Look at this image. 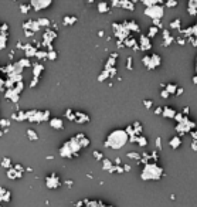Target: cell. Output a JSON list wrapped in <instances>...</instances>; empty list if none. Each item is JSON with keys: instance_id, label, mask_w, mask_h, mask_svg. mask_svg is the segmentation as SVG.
<instances>
[{"instance_id": "1", "label": "cell", "mask_w": 197, "mask_h": 207, "mask_svg": "<svg viewBox=\"0 0 197 207\" xmlns=\"http://www.w3.org/2000/svg\"><path fill=\"white\" fill-rule=\"evenodd\" d=\"M128 142H129V135L126 133L125 129H113L108 135V138L105 141V146L111 148V149H120Z\"/></svg>"}, {"instance_id": "2", "label": "cell", "mask_w": 197, "mask_h": 207, "mask_svg": "<svg viewBox=\"0 0 197 207\" xmlns=\"http://www.w3.org/2000/svg\"><path fill=\"white\" fill-rule=\"evenodd\" d=\"M81 145L79 142L75 139V136H72L71 139H68L67 142L63 143V146L60 148V156L61 158H65V159H71V158H75L78 156V153L81 151Z\"/></svg>"}, {"instance_id": "3", "label": "cell", "mask_w": 197, "mask_h": 207, "mask_svg": "<svg viewBox=\"0 0 197 207\" xmlns=\"http://www.w3.org/2000/svg\"><path fill=\"white\" fill-rule=\"evenodd\" d=\"M163 167H160L157 163H148L145 164L142 173H141V179L145 182L149 180H160L163 177Z\"/></svg>"}, {"instance_id": "4", "label": "cell", "mask_w": 197, "mask_h": 207, "mask_svg": "<svg viewBox=\"0 0 197 207\" xmlns=\"http://www.w3.org/2000/svg\"><path fill=\"white\" fill-rule=\"evenodd\" d=\"M142 63L145 64V67L148 70H156L162 66V58L159 54H150V55H145L142 58Z\"/></svg>"}, {"instance_id": "5", "label": "cell", "mask_w": 197, "mask_h": 207, "mask_svg": "<svg viewBox=\"0 0 197 207\" xmlns=\"http://www.w3.org/2000/svg\"><path fill=\"white\" fill-rule=\"evenodd\" d=\"M194 128H196V123H194L193 121H190L186 116L183 122L177 123L176 131L179 132V136H182V135H186V133H189V132H193V129H194Z\"/></svg>"}, {"instance_id": "6", "label": "cell", "mask_w": 197, "mask_h": 207, "mask_svg": "<svg viewBox=\"0 0 197 207\" xmlns=\"http://www.w3.org/2000/svg\"><path fill=\"white\" fill-rule=\"evenodd\" d=\"M145 14L148 17H150L152 20H160L163 17V7H162V4H156V6H152V7H148L145 10Z\"/></svg>"}, {"instance_id": "7", "label": "cell", "mask_w": 197, "mask_h": 207, "mask_svg": "<svg viewBox=\"0 0 197 207\" xmlns=\"http://www.w3.org/2000/svg\"><path fill=\"white\" fill-rule=\"evenodd\" d=\"M45 186L48 187V189H58L60 186H61V179H60V176L57 173H51L50 176H47L45 177Z\"/></svg>"}, {"instance_id": "8", "label": "cell", "mask_w": 197, "mask_h": 207, "mask_svg": "<svg viewBox=\"0 0 197 207\" xmlns=\"http://www.w3.org/2000/svg\"><path fill=\"white\" fill-rule=\"evenodd\" d=\"M55 37H57V33H55L53 29L45 30V33L43 34V47H47L48 50H53L50 45H51V43L55 40Z\"/></svg>"}, {"instance_id": "9", "label": "cell", "mask_w": 197, "mask_h": 207, "mask_svg": "<svg viewBox=\"0 0 197 207\" xmlns=\"http://www.w3.org/2000/svg\"><path fill=\"white\" fill-rule=\"evenodd\" d=\"M30 6H31V9H34L36 11H40L41 9H47L48 6H51V1H50V0H43V1H40V0H31V1H30Z\"/></svg>"}, {"instance_id": "10", "label": "cell", "mask_w": 197, "mask_h": 207, "mask_svg": "<svg viewBox=\"0 0 197 207\" xmlns=\"http://www.w3.org/2000/svg\"><path fill=\"white\" fill-rule=\"evenodd\" d=\"M139 48L143 50V51H148V50L152 48V41H150V38L148 36L141 34V37H139Z\"/></svg>"}, {"instance_id": "11", "label": "cell", "mask_w": 197, "mask_h": 207, "mask_svg": "<svg viewBox=\"0 0 197 207\" xmlns=\"http://www.w3.org/2000/svg\"><path fill=\"white\" fill-rule=\"evenodd\" d=\"M74 122H77L78 125L87 123V122H89V115L84 114V112H77L75 111V119H74Z\"/></svg>"}, {"instance_id": "12", "label": "cell", "mask_w": 197, "mask_h": 207, "mask_svg": "<svg viewBox=\"0 0 197 207\" xmlns=\"http://www.w3.org/2000/svg\"><path fill=\"white\" fill-rule=\"evenodd\" d=\"M24 54H26V57L27 58H31V57H36V54H37V47L36 45H31V44H26L24 45Z\"/></svg>"}, {"instance_id": "13", "label": "cell", "mask_w": 197, "mask_h": 207, "mask_svg": "<svg viewBox=\"0 0 197 207\" xmlns=\"http://www.w3.org/2000/svg\"><path fill=\"white\" fill-rule=\"evenodd\" d=\"M169 146L172 148V149H177V148H180L182 146V138L179 136V135H175V136H172L170 139H169Z\"/></svg>"}, {"instance_id": "14", "label": "cell", "mask_w": 197, "mask_h": 207, "mask_svg": "<svg viewBox=\"0 0 197 207\" xmlns=\"http://www.w3.org/2000/svg\"><path fill=\"white\" fill-rule=\"evenodd\" d=\"M6 98H9L13 102H17L19 98H20V92H17L14 88H10V89L6 91Z\"/></svg>"}, {"instance_id": "15", "label": "cell", "mask_w": 197, "mask_h": 207, "mask_svg": "<svg viewBox=\"0 0 197 207\" xmlns=\"http://www.w3.org/2000/svg\"><path fill=\"white\" fill-rule=\"evenodd\" d=\"M123 24H125V27L129 30V33H131V31H135V33H139V31H141V29H139L138 23L135 22V20H129V22L123 23Z\"/></svg>"}, {"instance_id": "16", "label": "cell", "mask_w": 197, "mask_h": 207, "mask_svg": "<svg viewBox=\"0 0 197 207\" xmlns=\"http://www.w3.org/2000/svg\"><path fill=\"white\" fill-rule=\"evenodd\" d=\"M50 126L54 129H63L64 128V122L61 118H51L50 119Z\"/></svg>"}, {"instance_id": "17", "label": "cell", "mask_w": 197, "mask_h": 207, "mask_svg": "<svg viewBox=\"0 0 197 207\" xmlns=\"http://www.w3.org/2000/svg\"><path fill=\"white\" fill-rule=\"evenodd\" d=\"M116 58H118V54H116V53H113V54L108 58V61H107V64H105V68H104V70H112V68H115Z\"/></svg>"}, {"instance_id": "18", "label": "cell", "mask_w": 197, "mask_h": 207, "mask_svg": "<svg viewBox=\"0 0 197 207\" xmlns=\"http://www.w3.org/2000/svg\"><path fill=\"white\" fill-rule=\"evenodd\" d=\"M176 114H177L176 109L170 108V107H163V116L164 118H173V119H175Z\"/></svg>"}, {"instance_id": "19", "label": "cell", "mask_w": 197, "mask_h": 207, "mask_svg": "<svg viewBox=\"0 0 197 207\" xmlns=\"http://www.w3.org/2000/svg\"><path fill=\"white\" fill-rule=\"evenodd\" d=\"M97 9H98L99 13H108L111 9V3H108V1H99Z\"/></svg>"}, {"instance_id": "20", "label": "cell", "mask_w": 197, "mask_h": 207, "mask_svg": "<svg viewBox=\"0 0 197 207\" xmlns=\"http://www.w3.org/2000/svg\"><path fill=\"white\" fill-rule=\"evenodd\" d=\"M187 6H189V14L196 16L197 14V0H190V1L187 3Z\"/></svg>"}, {"instance_id": "21", "label": "cell", "mask_w": 197, "mask_h": 207, "mask_svg": "<svg viewBox=\"0 0 197 207\" xmlns=\"http://www.w3.org/2000/svg\"><path fill=\"white\" fill-rule=\"evenodd\" d=\"M43 71H44L43 64H34L33 66V75H34V78H38L40 74H43Z\"/></svg>"}, {"instance_id": "22", "label": "cell", "mask_w": 197, "mask_h": 207, "mask_svg": "<svg viewBox=\"0 0 197 207\" xmlns=\"http://www.w3.org/2000/svg\"><path fill=\"white\" fill-rule=\"evenodd\" d=\"M123 44H125L126 47H136V45H139L138 40H136V38H133L132 36H129L126 40H123Z\"/></svg>"}, {"instance_id": "23", "label": "cell", "mask_w": 197, "mask_h": 207, "mask_svg": "<svg viewBox=\"0 0 197 207\" xmlns=\"http://www.w3.org/2000/svg\"><path fill=\"white\" fill-rule=\"evenodd\" d=\"M164 89H166L169 94H176V92H177V89H179V87L176 85L175 82H167V84H166V87H164Z\"/></svg>"}, {"instance_id": "24", "label": "cell", "mask_w": 197, "mask_h": 207, "mask_svg": "<svg viewBox=\"0 0 197 207\" xmlns=\"http://www.w3.org/2000/svg\"><path fill=\"white\" fill-rule=\"evenodd\" d=\"M63 22H64V24L65 26H72L74 23H77V17L75 16H64V19H63Z\"/></svg>"}, {"instance_id": "25", "label": "cell", "mask_w": 197, "mask_h": 207, "mask_svg": "<svg viewBox=\"0 0 197 207\" xmlns=\"http://www.w3.org/2000/svg\"><path fill=\"white\" fill-rule=\"evenodd\" d=\"M7 177H10V179H19V177H22V173L19 170H16V169H9L7 170Z\"/></svg>"}, {"instance_id": "26", "label": "cell", "mask_w": 197, "mask_h": 207, "mask_svg": "<svg viewBox=\"0 0 197 207\" xmlns=\"http://www.w3.org/2000/svg\"><path fill=\"white\" fill-rule=\"evenodd\" d=\"M142 123L139 122V121H136V122H133V131H135V133L138 135V136H141V133H142Z\"/></svg>"}, {"instance_id": "27", "label": "cell", "mask_w": 197, "mask_h": 207, "mask_svg": "<svg viewBox=\"0 0 197 207\" xmlns=\"http://www.w3.org/2000/svg\"><path fill=\"white\" fill-rule=\"evenodd\" d=\"M120 7H123V9H128V10H133V9H135V4H133L132 1L123 0V1H120Z\"/></svg>"}, {"instance_id": "28", "label": "cell", "mask_w": 197, "mask_h": 207, "mask_svg": "<svg viewBox=\"0 0 197 207\" xmlns=\"http://www.w3.org/2000/svg\"><path fill=\"white\" fill-rule=\"evenodd\" d=\"M136 143H138L139 146H142V148H146V146H148V139H146V136H143V135L138 136V139H136Z\"/></svg>"}, {"instance_id": "29", "label": "cell", "mask_w": 197, "mask_h": 207, "mask_svg": "<svg viewBox=\"0 0 197 207\" xmlns=\"http://www.w3.org/2000/svg\"><path fill=\"white\" fill-rule=\"evenodd\" d=\"M19 64H20V67H22V68H27V67L31 66V61H30V58L24 57V58H22V60L19 61Z\"/></svg>"}, {"instance_id": "30", "label": "cell", "mask_w": 197, "mask_h": 207, "mask_svg": "<svg viewBox=\"0 0 197 207\" xmlns=\"http://www.w3.org/2000/svg\"><path fill=\"white\" fill-rule=\"evenodd\" d=\"M27 136H29L30 141H37L38 139V135H37V132L34 129H27Z\"/></svg>"}, {"instance_id": "31", "label": "cell", "mask_w": 197, "mask_h": 207, "mask_svg": "<svg viewBox=\"0 0 197 207\" xmlns=\"http://www.w3.org/2000/svg\"><path fill=\"white\" fill-rule=\"evenodd\" d=\"M159 33V27H156V26H152L150 29H149V31H148V37L149 38H152V37H155L156 34Z\"/></svg>"}, {"instance_id": "32", "label": "cell", "mask_w": 197, "mask_h": 207, "mask_svg": "<svg viewBox=\"0 0 197 207\" xmlns=\"http://www.w3.org/2000/svg\"><path fill=\"white\" fill-rule=\"evenodd\" d=\"M65 118L70 121H74L75 119V111H72L71 108H68L65 111Z\"/></svg>"}, {"instance_id": "33", "label": "cell", "mask_w": 197, "mask_h": 207, "mask_svg": "<svg viewBox=\"0 0 197 207\" xmlns=\"http://www.w3.org/2000/svg\"><path fill=\"white\" fill-rule=\"evenodd\" d=\"M37 22H38V24H40L41 27H50V24H51V22H50L47 17H41V19H38Z\"/></svg>"}, {"instance_id": "34", "label": "cell", "mask_w": 197, "mask_h": 207, "mask_svg": "<svg viewBox=\"0 0 197 207\" xmlns=\"http://www.w3.org/2000/svg\"><path fill=\"white\" fill-rule=\"evenodd\" d=\"M108 78H111V77H109V71L102 70V71H101V74L98 75V79H99V81H105V79H108Z\"/></svg>"}, {"instance_id": "35", "label": "cell", "mask_w": 197, "mask_h": 207, "mask_svg": "<svg viewBox=\"0 0 197 207\" xmlns=\"http://www.w3.org/2000/svg\"><path fill=\"white\" fill-rule=\"evenodd\" d=\"M36 57L38 58V60H43V58H48V51H43V50H38L37 51V54Z\"/></svg>"}, {"instance_id": "36", "label": "cell", "mask_w": 197, "mask_h": 207, "mask_svg": "<svg viewBox=\"0 0 197 207\" xmlns=\"http://www.w3.org/2000/svg\"><path fill=\"white\" fill-rule=\"evenodd\" d=\"M180 23H182L180 19H175L173 22L170 23V29H176V30H177V29H180V26H182Z\"/></svg>"}, {"instance_id": "37", "label": "cell", "mask_w": 197, "mask_h": 207, "mask_svg": "<svg viewBox=\"0 0 197 207\" xmlns=\"http://www.w3.org/2000/svg\"><path fill=\"white\" fill-rule=\"evenodd\" d=\"M9 125H10V121H9V119H1V121H0V128H3V131H4V132L7 131Z\"/></svg>"}, {"instance_id": "38", "label": "cell", "mask_w": 197, "mask_h": 207, "mask_svg": "<svg viewBox=\"0 0 197 207\" xmlns=\"http://www.w3.org/2000/svg\"><path fill=\"white\" fill-rule=\"evenodd\" d=\"M128 158H132V159H135V160H139V162H141L142 155H139V153H136V152H129L128 153Z\"/></svg>"}, {"instance_id": "39", "label": "cell", "mask_w": 197, "mask_h": 207, "mask_svg": "<svg viewBox=\"0 0 197 207\" xmlns=\"http://www.w3.org/2000/svg\"><path fill=\"white\" fill-rule=\"evenodd\" d=\"M31 9V6H30V3H27V4H20V10H22L23 14H26V13H29V10Z\"/></svg>"}, {"instance_id": "40", "label": "cell", "mask_w": 197, "mask_h": 207, "mask_svg": "<svg viewBox=\"0 0 197 207\" xmlns=\"http://www.w3.org/2000/svg\"><path fill=\"white\" fill-rule=\"evenodd\" d=\"M1 166L3 167H10L11 166V160H10V158H3V160H1Z\"/></svg>"}, {"instance_id": "41", "label": "cell", "mask_w": 197, "mask_h": 207, "mask_svg": "<svg viewBox=\"0 0 197 207\" xmlns=\"http://www.w3.org/2000/svg\"><path fill=\"white\" fill-rule=\"evenodd\" d=\"M94 158L97 159V160H104V155H102V152H99V151H94Z\"/></svg>"}, {"instance_id": "42", "label": "cell", "mask_w": 197, "mask_h": 207, "mask_svg": "<svg viewBox=\"0 0 197 207\" xmlns=\"http://www.w3.org/2000/svg\"><path fill=\"white\" fill-rule=\"evenodd\" d=\"M143 105H145V108L150 109L153 107V101H152V99H145V101H143Z\"/></svg>"}, {"instance_id": "43", "label": "cell", "mask_w": 197, "mask_h": 207, "mask_svg": "<svg viewBox=\"0 0 197 207\" xmlns=\"http://www.w3.org/2000/svg\"><path fill=\"white\" fill-rule=\"evenodd\" d=\"M57 58V51L55 50H48V60H55Z\"/></svg>"}, {"instance_id": "44", "label": "cell", "mask_w": 197, "mask_h": 207, "mask_svg": "<svg viewBox=\"0 0 197 207\" xmlns=\"http://www.w3.org/2000/svg\"><path fill=\"white\" fill-rule=\"evenodd\" d=\"M132 64H133V58H132V57H128V58H126V68H128V70H132Z\"/></svg>"}, {"instance_id": "45", "label": "cell", "mask_w": 197, "mask_h": 207, "mask_svg": "<svg viewBox=\"0 0 197 207\" xmlns=\"http://www.w3.org/2000/svg\"><path fill=\"white\" fill-rule=\"evenodd\" d=\"M164 4H166L167 7H176V6H177V1H175V0H167Z\"/></svg>"}, {"instance_id": "46", "label": "cell", "mask_w": 197, "mask_h": 207, "mask_svg": "<svg viewBox=\"0 0 197 207\" xmlns=\"http://www.w3.org/2000/svg\"><path fill=\"white\" fill-rule=\"evenodd\" d=\"M155 145H156V148H157V149H162V138H160V136H157V138H156Z\"/></svg>"}, {"instance_id": "47", "label": "cell", "mask_w": 197, "mask_h": 207, "mask_svg": "<svg viewBox=\"0 0 197 207\" xmlns=\"http://www.w3.org/2000/svg\"><path fill=\"white\" fill-rule=\"evenodd\" d=\"M160 97L166 99V98H169V97H170V94H169L166 89H162V92H160Z\"/></svg>"}, {"instance_id": "48", "label": "cell", "mask_w": 197, "mask_h": 207, "mask_svg": "<svg viewBox=\"0 0 197 207\" xmlns=\"http://www.w3.org/2000/svg\"><path fill=\"white\" fill-rule=\"evenodd\" d=\"M176 41H177L179 44H182V45H183V44L186 43V38H184V37H177V38H176Z\"/></svg>"}, {"instance_id": "49", "label": "cell", "mask_w": 197, "mask_h": 207, "mask_svg": "<svg viewBox=\"0 0 197 207\" xmlns=\"http://www.w3.org/2000/svg\"><path fill=\"white\" fill-rule=\"evenodd\" d=\"M155 114H156V115H163V108H162V107L156 108L155 109Z\"/></svg>"}, {"instance_id": "50", "label": "cell", "mask_w": 197, "mask_h": 207, "mask_svg": "<svg viewBox=\"0 0 197 207\" xmlns=\"http://www.w3.org/2000/svg\"><path fill=\"white\" fill-rule=\"evenodd\" d=\"M190 148H191L194 152H197V141H191V145H190Z\"/></svg>"}, {"instance_id": "51", "label": "cell", "mask_w": 197, "mask_h": 207, "mask_svg": "<svg viewBox=\"0 0 197 207\" xmlns=\"http://www.w3.org/2000/svg\"><path fill=\"white\" fill-rule=\"evenodd\" d=\"M38 84V78H33V81H31V84H30V87L31 88H34L36 85Z\"/></svg>"}, {"instance_id": "52", "label": "cell", "mask_w": 197, "mask_h": 207, "mask_svg": "<svg viewBox=\"0 0 197 207\" xmlns=\"http://www.w3.org/2000/svg\"><path fill=\"white\" fill-rule=\"evenodd\" d=\"M190 135H191V138H193V141H197V131H193V132H190Z\"/></svg>"}, {"instance_id": "53", "label": "cell", "mask_w": 197, "mask_h": 207, "mask_svg": "<svg viewBox=\"0 0 197 207\" xmlns=\"http://www.w3.org/2000/svg\"><path fill=\"white\" fill-rule=\"evenodd\" d=\"M123 170H125V172H129V170H131V166H129V164H123Z\"/></svg>"}, {"instance_id": "54", "label": "cell", "mask_w": 197, "mask_h": 207, "mask_svg": "<svg viewBox=\"0 0 197 207\" xmlns=\"http://www.w3.org/2000/svg\"><path fill=\"white\" fill-rule=\"evenodd\" d=\"M183 94V88L179 87V89H177V92H176V95H182Z\"/></svg>"}, {"instance_id": "55", "label": "cell", "mask_w": 197, "mask_h": 207, "mask_svg": "<svg viewBox=\"0 0 197 207\" xmlns=\"http://www.w3.org/2000/svg\"><path fill=\"white\" fill-rule=\"evenodd\" d=\"M65 185L68 186V187H71V186H72V180H67V182H65Z\"/></svg>"}, {"instance_id": "56", "label": "cell", "mask_w": 197, "mask_h": 207, "mask_svg": "<svg viewBox=\"0 0 197 207\" xmlns=\"http://www.w3.org/2000/svg\"><path fill=\"white\" fill-rule=\"evenodd\" d=\"M193 82H194V84H197V74L193 77Z\"/></svg>"}, {"instance_id": "57", "label": "cell", "mask_w": 197, "mask_h": 207, "mask_svg": "<svg viewBox=\"0 0 197 207\" xmlns=\"http://www.w3.org/2000/svg\"><path fill=\"white\" fill-rule=\"evenodd\" d=\"M3 133H4V131H3V129H1V128H0V136H1V135H3Z\"/></svg>"}, {"instance_id": "58", "label": "cell", "mask_w": 197, "mask_h": 207, "mask_svg": "<svg viewBox=\"0 0 197 207\" xmlns=\"http://www.w3.org/2000/svg\"><path fill=\"white\" fill-rule=\"evenodd\" d=\"M102 207H113L112 204H105V206H102Z\"/></svg>"}, {"instance_id": "59", "label": "cell", "mask_w": 197, "mask_h": 207, "mask_svg": "<svg viewBox=\"0 0 197 207\" xmlns=\"http://www.w3.org/2000/svg\"><path fill=\"white\" fill-rule=\"evenodd\" d=\"M196 71H197V58H196Z\"/></svg>"}]
</instances>
